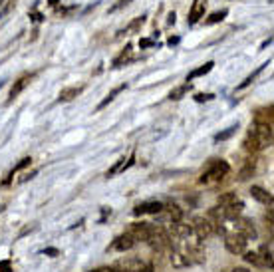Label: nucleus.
<instances>
[{
    "label": "nucleus",
    "mask_w": 274,
    "mask_h": 272,
    "mask_svg": "<svg viewBox=\"0 0 274 272\" xmlns=\"http://www.w3.org/2000/svg\"><path fill=\"white\" fill-rule=\"evenodd\" d=\"M252 173H254V163H252V161H249V163L245 165V169L241 171V175H238V179H241V181H247V179L251 177Z\"/></svg>",
    "instance_id": "cd10ccee"
},
{
    "label": "nucleus",
    "mask_w": 274,
    "mask_h": 272,
    "mask_svg": "<svg viewBox=\"0 0 274 272\" xmlns=\"http://www.w3.org/2000/svg\"><path fill=\"white\" fill-rule=\"evenodd\" d=\"M133 247H135V239H133L131 234L123 232V234H119L114 243H112L110 249L115 250V252H125V250H131Z\"/></svg>",
    "instance_id": "6e6552de"
},
{
    "label": "nucleus",
    "mask_w": 274,
    "mask_h": 272,
    "mask_svg": "<svg viewBox=\"0 0 274 272\" xmlns=\"http://www.w3.org/2000/svg\"><path fill=\"white\" fill-rule=\"evenodd\" d=\"M238 199H236V193H223L221 197H219V207H228V205L236 203Z\"/></svg>",
    "instance_id": "393cba45"
},
{
    "label": "nucleus",
    "mask_w": 274,
    "mask_h": 272,
    "mask_svg": "<svg viewBox=\"0 0 274 272\" xmlns=\"http://www.w3.org/2000/svg\"><path fill=\"white\" fill-rule=\"evenodd\" d=\"M251 195H252V199H256L258 203H262V205H270L272 203V195L266 191V189H262V187H252L251 189Z\"/></svg>",
    "instance_id": "2eb2a0df"
},
{
    "label": "nucleus",
    "mask_w": 274,
    "mask_h": 272,
    "mask_svg": "<svg viewBox=\"0 0 274 272\" xmlns=\"http://www.w3.org/2000/svg\"><path fill=\"white\" fill-rule=\"evenodd\" d=\"M30 163H32V159H30V157H24V159H20V161H18V165H14V169L10 171V177H14V173H18L20 169H24V167H28Z\"/></svg>",
    "instance_id": "c85d7f7f"
},
{
    "label": "nucleus",
    "mask_w": 274,
    "mask_h": 272,
    "mask_svg": "<svg viewBox=\"0 0 274 272\" xmlns=\"http://www.w3.org/2000/svg\"><path fill=\"white\" fill-rule=\"evenodd\" d=\"M0 272H12V262L10 260H2L0 262Z\"/></svg>",
    "instance_id": "72a5a7b5"
},
{
    "label": "nucleus",
    "mask_w": 274,
    "mask_h": 272,
    "mask_svg": "<svg viewBox=\"0 0 274 272\" xmlns=\"http://www.w3.org/2000/svg\"><path fill=\"white\" fill-rule=\"evenodd\" d=\"M243 254H245V260H247V262H249V264H252V266H260V268H262V266H264V264H262V258H260V256H258V252H243Z\"/></svg>",
    "instance_id": "4be33fe9"
},
{
    "label": "nucleus",
    "mask_w": 274,
    "mask_h": 272,
    "mask_svg": "<svg viewBox=\"0 0 274 272\" xmlns=\"http://www.w3.org/2000/svg\"><path fill=\"white\" fill-rule=\"evenodd\" d=\"M266 64H268V62H266ZM266 64H262V66H258V70H256V72H252L251 76H249V78H247V80H245V82H243V84H241V86H238L236 90H245L247 86H251L252 82H254V78H256V76H258V74H260L262 70H264V66H266Z\"/></svg>",
    "instance_id": "bb28decb"
},
{
    "label": "nucleus",
    "mask_w": 274,
    "mask_h": 272,
    "mask_svg": "<svg viewBox=\"0 0 274 272\" xmlns=\"http://www.w3.org/2000/svg\"><path fill=\"white\" fill-rule=\"evenodd\" d=\"M258 256L262 258V264L264 266H272V250L268 249V247H260V250H258Z\"/></svg>",
    "instance_id": "aec40b11"
},
{
    "label": "nucleus",
    "mask_w": 274,
    "mask_h": 272,
    "mask_svg": "<svg viewBox=\"0 0 274 272\" xmlns=\"http://www.w3.org/2000/svg\"><path fill=\"white\" fill-rule=\"evenodd\" d=\"M129 56H131V44L125 46V50H123V52H121V54H119V56H117V58L114 60V68L121 66L123 62H127V60H129Z\"/></svg>",
    "instance_id": "b1692460"
},
{
    "label": "nucleus",
    "mask_w": 274,
    "mask_h": 272,
    "mask_svg": "<svg viewBox=\"0 0 274 272\" xmlns=\"http://www.w3.org/2000/svg\"><path fill=\"white\" fill-rule=\"evenodd\" d=\"M228 171H230V165H228L227 161H223V159H215V161H211V163H209V167L205 169V173L201 175V179H199V181L203 183V185H211V183H215V181H221Z\"/></svg>",
    "instance_id": "f03ea898"
},
{
    "label": "nucleus",
    "mask_w": 274,
    "mask_h": 272,
    "mask_svg": "<svg viewBox=\"0 0 274 272\" xmlns=\"http://www.w3.org/2000/svg\"><path fill=\"white\" fill-rule=\"evenodd\" d=\"M227 14H228V10L227 8H223V10H219V12H213L209 18L205 20V24H219V22H223L225 18H227Z\"/></svg>",
    "instance_id": "412c9836"
},
{
    "label": "nucleus",
    "mask_w": 274,
    "mask_h": 272,
    "mask_svg": "<svg viewBox=\"0 0 274 272\" xmlns=\"http://www.w3.org/2000/svg\"><path fill=\"white\" fill-rule=\"evenodd\" d=\"M236 129H238V125H230V127H227L225 131L217 133V135H215V141H225V139H228V137H232L234 133H236Z\"/></svg>",
    "instance_id": "a878e982"
},
{
    "label": "nucleus",
    "mask_w": 274,
    "mask_h": 272,
    "mask_svg": "<svg viewBox=\"0 0 274 272\" xmlns=\"http://www.w3.org/2000/svg\"><path fill=\"white\" fill-rule=\"evenodd\" d=\"M143 266H145V262L139 260V258H123V260H117L115 262L114 268H117L119 272H137L141 270Z\"/></svg>",
    "instance_id": "9b49d317"
},
{
    "label": "nucleus",
    "mask_w": 274,
    "mask_h": 272,
    "mask_svg": "<svg viewBox=\"0 0 274 272\" xmlns=\"http://www.w3.org/2000/svg\"><path fill=\"white\" fill-rule=\"evenodd\" d=\"M205 10H207V0H195L193 6H191V10H189V18H187L189 26L199 22L205 16Z\"/></svg>",
    "instance_id": "9d476101"
},
{
    "label": "nucleus",
    "mask_w": 274,
    "mask_h": 272,
    "mask_svg": "<svg viewBox=\"0 0 274 272\" xmlns=\"http://www.w3.org/2000/svg\"><path fill=\"white\" fill-rule=\"evenodd\" d=\"M232 272H251L249 268H243V266H236V268H232Z\"/></svg>",
    "instance_id": "ea45409f"
},
{
    "label": "nucleus",
    "mask_w": 274,
    "mask_h": 272,
    "mask_svg": "<svg viewBox=\"0 0 274 272\" xmlns=\"http://www.w3.org/2000/svg\"><path fill=\"white\" fill-rule=\"evenodd\" d=\"M245 149L247 151H262L266 147L272 145V125H264V123H254L249 131V135L245 139Z\"/></svg>",
    "instance_id": "f257e3e1"
},
{
    "label": "nucleus",
    "mask_w": 274,
    "mask_h": 272,
    "mask_svg": "<svg viewBox=\"0 0 274 272\" xmlns=\"http://www.w3.org/2000/svg\"><path fill=\"white\" fill-rule=\"evenodd\" d=\"M211 99H215V93H197V95H195V101H199V104L211 101Z\"/></svg>",
    "instance_id": "c756f323"
},
{
    "label": "nucleus",
    "mask_w": 274,
    "mask_h": 272,
    "mask_svg": "<svg viewBox=\"0 0 274 272\" xmlns=\"http://www.w3.org/2000/svg\"><path fill=\"white\" fill-rule=\"evenodd\" d=\"M84 88H64L60 91V101H72L74 97H78Z\"/></svg>",
    "instance_id": "6ab92c4d"
},
{
    "label": "nucleus",
    "mask_w": 274,
    "mask_h": 272,
    "mask_svg": "<svg viewBox=\"0 0 274 272\" xmlns=\"http://www.w3.org/2000/svg\"><path fill=\"white\" fill-rule=\"evenodd\" d=\"M151 228H153V225H149V223H133V225H129V228H127V234H131L135 241L147 243L149 241V234H151Z\"/></svg>",
    "instance_id": "0eeeda50"
},
{
    "label": "nucleus",
    "mask_w": 274,
    "mask_h": 272,
    "mask_svg": "<svg viewBox=\"0 0 274 272\" xmlns=\"http://www.w3.org/2000/svg\"><path fill=\"white\" fill-rule=\"evenodd\" d=\"M91 272H119L117 268H114V266H104V268H95V270Z\"/></svg>",
    "instance_id": "f704fd0d"
},
{
    "label": "nucleus",
    "mask_w": 274,
    "mask_h": 272,
    "mask_svg": "<svg viewBox=\"0 0 274 272\" xmlns=\"http://www.w3.org/2000/svg\"><path fill=\"white\" fill-rule=\"evenodd\" d=\"M213 66H215V62H207V64H203L201 68L193 70L189 76H187V82L191 84V80H195V78H201V76H205V74H209L211 70H213Z\"/></svg>",
    "instance_id": "a211bd4d"
},
{
    "label": "nucleus",
    "mask_w": 274,
    "mask_h": 272,
    "mask_svg": "<svg viewBox=\"0 0 274 272\" xmlns=\"http://www.w3.org/2000/svg\"><path fill=\"white\" fill-rule=\"evenodd\" d=\"M189 90H191V84L187 82V84H183V86H179V88H175V90L171 91V93H169V99H181Z\"/></svg>",
    "instance_id": "5701e85b"
},
{
    "label": "nucleus",
    "mask_w": 274,
    "mask_h": 272,
    "mask_svg": "<svg viewBox=\"0 0 274 272\" xmlns=\"http://www.w3.org/2000/svg\"><path fill=\"white\" fill-rule=\"evenodd\" d=\"M32 80H34V74H26V76H22V78H18V80L14 82V86L10 88V95H8V97H10V101H12L14 97H18V95H20V93H22V91L32 84Z\"/></svg>",
    "instance_id": "f8f14e48"
},
{
    "label": "nucleus",
    "mask_w": 274,
    "mask_h": 272,
    "mask_svg": "<svg viewBox=\"0 0 274 272\" xmlns=\"http://www.w3.org/2000/svg\"><path fill=\"white\" fill-rule=\"evenodd\" d=\"M254 123H264V125H272V106L258 110L254 115Z\"/></svg>",
    "instance_id": "dca6fc26"
},
{
    "label": "nucleus",
    "mask_w": 274,
    "mask_h": 272,
    "mask_svg": "<svg viewBox=\"0 0 274 272\" xmlns=\"http://www.w3.org/2000/svg\"><path fill=\"white\" fill-rule=\"evenodd\" d=\"M169 24H175V12L169 14Z\"/></svg>",
    "instance_id": "a19ab883"
},
{
    "label": "nucleus",
    "mask_w": 274,
    "mask_h": 272,
    "mask_svg": "<svg viewBox=\"0 0 274 272\" xmlns=\"http://www.w3.org/2000/svg\"><path fill=\"white\" fill-rule=\"evenodd\" d=\"M2 86H4V82H0V88H2Z\"/></svg>",
    "instance_id": "37998d69"
},
{
    "label": "nucleus",
    "mask_w": 274,
    "mask_h": 272,
    "mask_svg": "<svg viewBox=\"0 0 274 272\" xmlns=\"http://www.w3.org/2000/svg\"><path fill=\"white\" fill-rule=\"evenodd\" d=\"M171 243H173L171 234H169L163 227L151 228V234H149V241H147V245H149L151 249L163 250V249H167V247H171Z\"/></svg>",
    "instance_id": "7ed1b4c3"
},
{
    "label": "nucleus",
    "mask_w": 274,
    "mask_h": 272,
    "mask_svg": "<svg viewBox=\"0 0 274 272\" xmlns=\"http://www.w3.org/2000/svg\"><path fill=\"white\" fill-rule=\"evenodd\" d=\"M191 228H193V234H195L199 241H203L209 234L215 232V223H213V219H209V217H195Z\"/></svg>",
    "instance_id": "20e7f679"
},
{
    "label": "nucleus",
    "mask_w": 274,
    "mask_h": 272,
    "mask_svg": "<svg viewBox=\"0 0 274 272\" xmlns=\"http://www.w3.org/2000/svg\"><path fill=\"white\" fill-rule=\"evenodd\" d=\"M163 211V203L159 201H145V203H139L133 209V215H159Z\"/></svg>",
    "instance_id": "1a4fd4ad"
},
{
    "label": "nucleus",
    "mask_w": 274,
    "mask_h": 272,
    "mask_svg": "<svg viewBox=\"0 0 274 272\" xmlns=\"http://www.w3.org/2000/svg\"><path fill=\"white\" fill-rule=\"evenodd\" d=\"M125 88H127V84H121V86H117V88H114V90H112V91H110V93H108V95H106V99H104V101H101V104H99V106L95 108V112H99V110H104V108H106L108 104H112V101H114V99H115V95H119V93H121V91L125 90Z\"/></svg>",
    "instance_id": "f3484780"
},
{
    "label": "nucleus",
    "mask_w": 274,
    "mask_h": 272,
    "mask_svg": "<svg viewBox=\"0 0 274 272\" xmlns=\"http://www.w3.org/2000/svg\"><path fill=\"white\" fill-rule=\"evenodd\" d=\"M225 247L230 254H243V252H247V239L236 234V232H227Z\"/></svg>",
    "instance_id": "423d86ee"
},
{
    "label": "nucleus",
    "mask_w": 274,
    "mask_h": 272,
    "mask_svg": "<svg viewBox=\"0 0 274 272\" xmlns=\"http://www.w3.org/2000/svg\"><path fill=\"white\" fill-rule=\"evenodd\" d=\"M58 4V0H50V6H56Z\"/></svg>",
    "instance_id": "79ce46f5"
},
{
    "label": "nucleus",
    "mask_w": 274,
    "mask_h": 272,
    "mask_svg": "<svg viewBox=\"0 0 274 272\" xmlns=\"http://www.w3.org/2000/svg\"><path fill=\"white\" fill-rule=\"evenodd\" d=\"M232 232H236V234H241V236H245L247 241L249 239H256V228H254V223H252L251 219H245V217H236V219H232Z\"/></svg>",
    "instance_id": "39448f33"
},
{
    "label": "nucleus",
    "mask_w": 274,
    "mask_h": 272,
    "mask_svg": "<svg viewBox=\"0 0 274 272\" xmlns=\"http://www.w3.org/2000/svg\"><path fill=\"white\" fill-rule=\"evenodd\" d=\"M161 213H165V215H167V219H169L171 223H179V221L183 219V211L175 203L163 205V211H161Z\"/></svg>",
    "instance_id": "4468645a"
},
{
    "label": "nucleus",
    "mask_w": 274,
    "mask_h": 272,
    "mask_svg": "<svg viewBox=\"0 0 274 272\" xmlns=\"http://www.w3.org/2000/svg\"><path fill=\"white\" fill-rule=\"evenodd\" d=\"M131 0H117L114 6H110V12H117V10H121L123 6H127Z\"/></svg>",
    "instance_id": "7c9ffc66"
},
{
    "label": "nucleus",
    "mask_w": 274,
    "mask_h": 272,
    "mask_svg": "<svg viewBox=\"0 0 274 272\" xmlns=\"http://www.w3.org/2000/svg\"><path fill=\"white\" fill-rule=\"evenodd\" d=\"M30 16H32V18H34V20H36V22H40V20H44V16H42V14H40V12H32V14H30Z\"/></svg>",
    "instance_id": "c9c22d12"
},
{
    "label": "nucleus",
    "mask_w": 274,
    "mask_h": 272,
    "mask_svg": "<svg viewBox=\"0 0 274 272\" xmlns=\"http://www.w3.org/2000/svg\"><path fill=\"white\" fill-rule=\"evenodd\" d=\"M151 46H155V40H151V38H141L139 40V48H151Z\"/></svg>",
    "instance_id": "473e14b6"
},
{
    "label": "nucleus",
    "mask_w": 274,
    "mask_h": 272,
    "mask_svg": "<svg viewBox=\"0 0 274 272\" xmlns=\"http://www.w3.org/2000/svg\"><path fill=\"white\" fill-rule=\"evenodd\" d=\"M42 252H44V254H52V256H58V254H60L56 249H46V250H42Z\"/></svg>",
    "instance_id": "e433bc0d"
},
{
    "label": "nucleus",
    "mask_w": 274,
    "mask_h": 272,
    "mask_svg": "<svg viewBox=\"0 0 274 272\" xmlns=\"http://www.w3.org/2000/svg\"><path fill=\"white\" fill-rule=\"evenodd\" d=\"M175 44H179V36H171L169 38V46H175Z\"/></svg>",
    "instance_id": "4c0bfd02"
},
{
    "label": "nucleus",
    "mask_w": 274,
    "mask_h": 272,
    "mask_svg": "<svg viewBox=\"0 0 274 272\" xmlns=\"http://www.w3.org/2000/svg\"><path fill=\"white\" fill-rule=\"evenodd\" d=\"M143 22H145V16H137L135 20L127 26V30H137L139 26H143Z\"/></svg>",
    "instance_id": "2f4dec72"
},
{
    "label": "nucleus",
    "mask_w": 274,
    "mask_h": 272,
    "mask_svg": "<svg viewBox=\"0 0 274 272\" xmlns=\"http://www.w3.org/2000/svg\"><path fill=\"white\" fill-rule=\"evenodd\" d=\"M137 272H153V266H151V264H145L141 270H137Z\"/></svg>",
    "instance_id": "58836bf2"
},
{
    "label": "nucleus",
    "mask_w": 274,
    "mask_h": 272,
    "mask_svg": "<svg viewBox=\"0 0 274 272\" xmlns=\"http://www.w3.org/2000/svg\"><path fill=\"white\" fill-rule=\"evenodd\" d=\"M171 234L175 236V239H179V241H185V239H189L191 234H193V228L191 225H185V223H171Z\"/></svg>",
    "instance_id": "ddd939ff"
}]
</instances>
